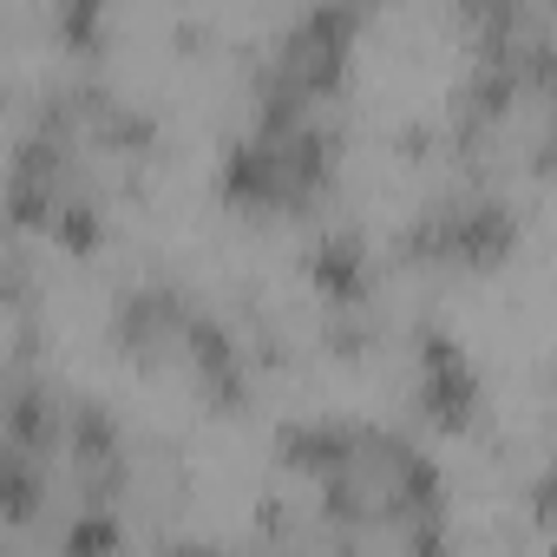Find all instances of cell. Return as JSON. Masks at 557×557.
I'll return each instance as SVG.
<instances>
[{"mask_svg": "<svg viewBox=\"0 0 557 557\" xmlns=\"http://www.w3.org/2000/svg\"><path fill=\"white\" fill-rule=\"evenodd\" d=\"M60 34H66L79 53H92V40H99V8H92V0H73V8H60Z\"/></svg>", "mask_w": 557, "mask_h": 557, "instance_id": "4", "label": "cell"}, {"mask_svg": "<svg viewBox=\"0 0 557 557\" xmlns=\"http://www.w3.org/2000/svg\"><path fill=\"white\" fill-rule=\"evenodd\" d=\"M53 236H60L66 249H92V243H99V203H86V197L60 203V216H53Z\"/></svg>", "mask_w": 557, "mask_h": 557, "instance_id": "3", "label": "cell"}, {"mask_svg": "<svg viewBox=\"0 0 557 557\" xmlns=\"http://www.w3.org/2000/svg\"><path fill=\"white\" fill-rule=\"evenodd\" d=\"M309 275L329 289V296H361L368 289V249L355 243V236H329V243H315L309 249Z\"/></svg>", "mask_w": 557, "mask_h": 557, "instance_id": "1", "label": "cell"}, {"mask_svg": "<svg viewBox=\"0 0 557 557\" xmlns=\"http://www.w3.org/2000/svg\"><path fill=\"white\" fill-rule=\"evenodd\" d=\"M119 544H125L119 511H92V505L60 531V550H66V557H119Z\"/></svg>", "mask_w": 557, "mask_h": 557, "instance_id": "2", "label": "cell"}]
</instances>
